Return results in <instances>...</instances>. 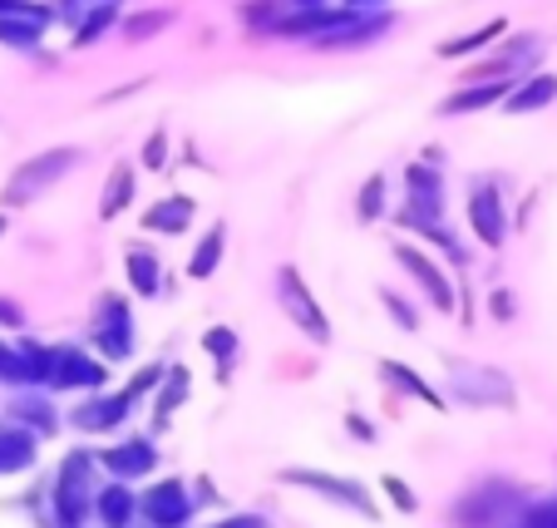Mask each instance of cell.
<instances>
[{
    "label": "cell",
    "instance_id": "6da1fadb",
    "mask_svg": "<svg viewBox=\"0 0 557 528\" xmlns=\"http://www.w3.org/2000/svg\"><path fill=\"white\" fill-rule=\"evenodd\" d=\"M50 508H54V528H85V518L95 514V455L89 450H70L60 459Z\"/></svg>",
    "mask_w": 557,
    "mask_h": 528
},
{
    "label": "cell",
    "instance_id": "7a4b0ae2",
    "mask_svg": "<svg viewBox=\"0 0 557 528\" xmlns=\"http://www.w3.org/2000/svg\"><path fill=\"white\" fill-rule=\"evenodd\" d=\"M85 163V154L79 148H45V154H35V159H25L21 169L11 173V183L0 188V208H25V202H35L40 193H50L60 179H70L74 169Z\"/></svg>",
    "mask_w": 557,
    "mask_h": 528
},
{
    "label": "cell",
    "instance_id": "3957f363",
    "mask_svg": "<svg viewBox=\"0 0 557 528\" xmlns=\"http://www.w3.org/2000/svg\"><path fill=\"white\" fill-rule=\"evenodd\" d=\"M276 302H282V311L292 317V327L301 331L306 341H315V346H331V317L326 307L311 296V286H306V277L296 272L292 262L276 267Z\"/></svg>",
    "mask_w": 557,
    "mask_h": 528
},
{
    "label": "cell",
    "instance_id": "277c9868",
    "mask_svg": "<svg viewBox=\"0 0 557 528\" xmlns=\"http://www.w3.org/2000/svg\"><path fill=\"white\" fill-rule=\"evenodd\" d=\"M282 479H286V484H296V489H306V494H321V499H331V504L350 508V514L370 518V524L380 518V508H375V499H370V489H366V484H356V479H346V475H331V469H306V465H296V469H286Z\"/></svg>",
    "mask_w": 557,
    "mask_h": 528
},
{
    "label": "cell",
    "instance_id": "5b68a950",
    "mask_svg": "<svg viewBox=\"0 0 557 528\" xmlns=\"http://www.w3.org/2000/svg\"><path fill=\"white\" fill-rule=\"evenodd\" d=\"M518 504H523V494H518L513 484L484 479V484L469 489V494L454 504V528H498L508 514H518Z\"/></svg>",
    "mask_w": 557,
    "mask_h": 528
},
{
    "label": "cell",
    "instance_id": "8992f818",
    "mask_svg": "<svg viewBox=\"0 0 557 528\" xmlns=\"http://www.w3.org/2000/svg\"><path fill=\"white\" fill-rule=\"evenodd\" d=\"M95 346L104 360H128L138 346L134 336V307L124 302V292H104L95 307Z\"/></svg>",
    "mask_w": 557,
    "mask_h": 528
},
{
    "label": "cell",
    "instance_id": "52a82bcc",
    "mask_svg": "<svg viewBox=\"0 0 557 528\" xmlns=\"http://www.w3.org/2000/svg\"><path fill=\"white\" fill-rule=\"evenodd\" d=\"M449 385L463 405H494V410H508V405H513V381H508L498 366L449 360Z\"/></svg>",
    "mask_w": 557,
    "mask_h": 528
},
{
    "label": "cell",
    "instance_id": "ba28073f",
    "mask_svg": "<svg viewBox=\"0 0 557 528\" xmlns=\"http://www.w3.org/2000/svg\"><path fill=\"white\" fill-rule=\"evenodd\" d=\"M385 30H389L385 11H336L331 25H321V30L311 35V45H321V50H350V45L380 40Z\"/></svg>",
    "mask_w": 557,
    "mask_h": 528
},
{
    "label": "cell",
    "instance_id": "9c48e42d",
    "mask_svg": "<svg viewBox=\"0 0 557 528\" xmlns=\"http://www.w3.org/2000/svg\"><path fill=\"white\" fill-rule=\"evenodd\" d=\"M109 381V366L99 356H89L85 346H54L50 360V391H99Z\"/></svg>",
    "mask_w": 557,
    "mask_h": 528
},
{
    "label": "cell",
    "instance_id": "30bf717a",
    "mask_svg": "<svg viewBox=\"0 0 557 528\" xmlns=\"http://www.w3.org/2000/svg\"><path fill=\"white\" fill-rule=\"evenodd\" d=\"M138 514L148 528H188L193 524V494L183 479H158L144 499H138Z\"/></svg>",
    "mask_w": 557,
    "mask_h": 528
},
{
    "label": "cell",
    "instance_id": "8fae6325",
    "mask_svg": "<svg viewBox=\"0 0 557 528\" xmlns=\"http://www.w3.org/2000/svg\"><path fill=\"white\" fill-rule=\"evenodd\" d=\"M469 228L473 237L484 247H504L508 237V208H504V193H498V183H473L469 188Z\"/></svg>",
    "mask_w": 557,
    "mask_h": 528
},
{
    "label": "cell",
    "instance_id": "7c38bea8",
    "mask_svg": "<svg viewBox=\"0 0 557 528\" xmlns=\"http://www.w3.org/2000/svg\"><path fill=\"white\" fill-rule=\"evenodd\" d=\"M395 262L405 267V272L414 277V286H420L424 296H430L440 311H454V282L444 277V267L434 262L424 247H414V243H395Z\"/></svg>",
    "mask_w": 557,
    "mask_h": 528
},
{
    "label": "cell",
    "instance_id": "4fadbf2b",
    "mask_svg": "<svg viewBox=\"0 0 557 528\" xmlns=\"http://www.w3.org/2000/svg\"><path fill=\"white\" fill-rule=\"evenodd\" d=\"M405 198H410L405 222H440L444 218V179H440V169H430V163H410V169H405Z\"/></svg>",
    "mask_w": 557,
    "mask_h": 528
},
{
    "label": "cell",
    "instance_id": "5bb4252c",
    "mask_svg": "<svg viewBox=\"0 0 557 528\" xmlns=\"http://www.w3.org/2000/svg\"><path fill=\"white\" fill-rule=\"evenodd\" d=\"M99 465H104L114 479L134 484V479H144L158 469V444L148 440V434H128L124 444H109L104 455H99Z\"/></svg>",
    "mask_w": 557,
    "mask_h": 528
},
{
    "label": "cell",
    "instance_id": "9a60e30c",
    "mask_svg": "<svg viewBox=\"0 0 557 528\" xmlns=\"http://www.w3.org/2000/svg\"><path fill=\"white\" fill-rule=\"evenodd\" d=\"M128 415H134V395L114 391V395H95V401H85L70 420H74V430H85V434H109V430H119Z\"/></svg>",
    "mask_w": 557,
    "mask_h": 528
},
{
    "label": "cell",
    "instance_id": "2e32d148",
    "mask_svg": "<svg viewBox=\"0 0 557 528\" xmlns=\"http://www.w3.org/2000/svg\"><path fill=\"white\" fill-rule=\"evenodd\" d=\"M95 518L104 528H134V518H138V499H134V489L124 484V479H114V484H104L95 494Z\"/></svg>",
    "mask_w": 557,
    "mask_h": 528
},
{
    "label": "cell",
    "instance_id": "e0dca14e",
    "mask_svg": "<svg viewBox=\"0 0 557 528\" xmlns=\"http://www.w3.org/2000/svg\"><path fill=\"white\" fill-rule=\"evenodd\" d=\"M508 79H473L469 89H459V95H449L444 99V114L449 119H459V114H479V109H488V105H504V95H508Z\"/></svg>",
    "mask_w": 557,
    "mask_h": 528
},
{
    "label": "cell",
    "instance_id": "ac0fdd59",
    "mask_svg": "<svg viewBox=\"0 0 557 528\" xmlns=\"http://www.w3.org/2000/svg\"><path fill=\"white\" fill-rule=\"evenodd\" d=\"M188 222H193V198H188V193H173V198H158L153 208L144 212V228H148V233H163V237H178V233H188Z\"/></svg>",
    "mask_w": 557,
    "mask_h": 528
},
{
    "label": "cell",
    "instance_id": "d6986e66",
    "mask_svg": "<svg viewBox=\"0 0 557 528\" xmlns=\"http://www.w3.org/2000/svg\"><path fill=\"white\" fill-rule=\"evenodd\" d=\"M557 99V74H528L523 85H513L504 95V109L508 114H537Z\"/></svg>",
    "mask_w": 557,
    "mask_h": 528
},
{
    "label": "cell",
    "instance_id": "ffe728a7",
    "mask_svg": "<svg viewBox=\"0 0 557 528\" xmlns=\"http://www.w3.org/2000/svg\"><path fill=\"white\" fill-rule=\"evenodd\" d=\"M35 465V434L15 420L0 425V475H25Z\"/></svg>",
    "mask_w": 557,
    "mask_h": 528
},
{
    "label": "cell",
    "instance_id": "44dd1931",
    "mask_svg": "<svg viewBox=\"0 0 557 528\" xmlns=\"http://www.w3.org/2000/svg\"><path fill=\"white\" fill-rule=\"evenodd\" d=\"M188 391H193L188 366H163V381L153 385V420H158V425H169V420H173V410H178V405L188 401Z\"/></svg>",
    "mask_w": 557,
    "mask_h": 528
},
{
    "label": "cell",
    "instance_id": "7402d4cb",
    "mask_svg": "<svg viewBox=\"0 0 557 528\" xmlns=\"http://www.w3.org/2000/svg\"><path fill=\"white\" fill-rule=\"evenodd\" d=\"M380 376H385L395 391H405V395H414L420 405H430V410H444V395L434 391L430 381H424L420 370H410L405 360H380Z\"/></svg>",
    "mask_w": 557,
    "mask_h": 528
},
{
    "label": "cell",
    "instance_id": "603a6c76",
    "mask_svg": "<svg viewBox=\"0 0 557 528\" xmlns=\"http://www.w3.org/2000/svg\"><path fill=\"white\" fill-rule=\"evenodd\" d=\"M124 272H128V286H134L138 296H158V286H163V262H158L148 247H128Z\"/></svg>",
    "mask_w": 557,
    "mask_h": 528
},
{
    "label": "cell",
    "instance_id": "cb8c5ba5",
    "mask_svg": "<svg viewBox=\"0 0 557 528\" xmlns=\"http://www.w3.org/2000/svg\"><path fill=\"white\" fill-rule=\"evenodd\" d=\"M11 420L21 425V430H30L35 440H40V434H54V430H60V415H54V405L40 401V395H21V401L11 405Z\"/></svg>",
    "mask_w": 557,
    "mask_h": 528
},
{
    "label": "cell",
    "instance_id": "d4e9b609",
    "mask_svg": "<svg viewBox=\"0 0 557 528\" xmlns=\"http://www.w3.org/2000/svg\"><path fill=\"white\" fill-rule=\"evenodd\" d=\"M222 247H227V228H222V222H212L208 233H202V243L193 247V257H188V277H193V282H208V277L218 272Z\"/></svg>",
    "mask_w": 557,
    "mask_h": 528
},
{
    "label": "cell",
    "instance_id": "484cf974",
    "mask_svg": "<svg viewBox=\"0 0 557 528\" xmlns=\"http://www.w3.org/2000/svg\"><path fill=\"white\" fill-rule=\"evenodd\" d=\"M128 202H134V169H128V163H114V169H109L104 193H99V218L114 222Z\"/></svg>",
    "mask_w": 557,
    "mask_h": 528
},
{
    "label": "cell",
    "instance_id": "4316f807",
    "mask_svg": "<svg viewBox=\"0 0 557 528\" xmlns=\"http://www.w3.org/2000/svg\"><path fill=\"white\" fill-rule=\"evenodd\" d=\"M202 351L218 360V376L227 381L232 366H237V356H243V336H237L232 327H212V331H202Z\"/></svg>",
    "mask_w": 557,
    "mask_h": 528
},
{
    "label": "cell",
    "instance_id": "83f0119b",
    "mask_svg": "<svg viewBox=\"0 0 557 528\" xmlns=\"http://www.w3.org/2000/svg\"><path fill=\"white\" fill-rule=\"evenodd\" d=\"M45 35V21L35 15H0V45H11V50H35Z\"/></svg>",
    "mask_w": 557,
    "mask_h": 528
},
{
    "label": "cell",
    "instance_id": "f1b7e54d",
    "mask_svg": "<svg viewBox=\"0 0 557 528\" xmlns=\"http://www.w3.org/2000/svg\"><path fill=\"white\" fill-rule=\"evenodd\" d=\"M504 30H508V21H488V25H479V30L459 35V40H444L440 54H444V60H463V54H473V50H484V45H494Z\"/></svg>",
    "mask_w": 557,
    "mask_h": 528
},
{
    "label": "cell",
    "instance_id": "f546056e",
    "mask_svg": "<svg viewBox=\"0 0 557 528\" xmlns=\"http://www.w3.org/2000/svg\"><path fill=\"white\" fill-rule=\"evenodd\" d=\"M21 366H25V385H45L50 381V360H54V346H40V341H21Z\"/></svg>",
    "mask_w": 557,
    "mask_h": 528
},
{
    "label": "cell",
    "instance_id": "4dcf8cb0",
    "mask_svg": "<svg viewBox=\"0 0 557 528\" xmlns=\"http://www.w3.org/2000/svg\"><path fill=\"white\" fill-rule=\"evenodd\" d=\"M119 21V11H114V0H99L95 11L85 15V21H79V30H74V50H85V45H95L99 35L109 30V25Z\"/></svg>",
    "mask_w": 557,
    "mask_h": 528
},
{
    "label": "cell",
    "instance_id": "1f68e13d",
    "mask_svg": "<svg viewBox=\"0 0 557 528\" xmlns=\"http://www.w3.org/2000/svg\"><path fill=\"white\" fill-rule=\"evenodd\" d=\"M385 173H375V179H366V188H360V198H356V212H360V222H380L385 218Z\"/></svg>",
    "mask_w": 557,
    "mask_h": 528
},
{
    "label": "cell",
    "instance_id": "d6a6232c",
    "mask_svg": "<svg viewBox=\"0 0 557 528\" xmlns=\"http://www.w3.org/2000/svg\"><path fill=\"white\" fill-rule=\"evenodd\" d=\"M169 21H173V11H138L124 21V40H148V35H158Z\"/></svg>",
    "mask_w": 557,
    "mask_h": 528
},
{
    "label": "cell",
    "instance_id": "836d02e7",
    "mask_svg": "<svg viewBox=\"0 0 557 528\" xmlns=\"http://www.w3.org/2000/svg\"><path fill=\"white\" fill-rule=\"evenodd\" d=\"M380 307L389 311V321H395L400 331H420V311H414L410 302H405V296L389 292V286H380Z\"/></svg>",
    "mask_w": 557,
    "mask_h": 528
},
{
    "label": "cell",
    "instance_id": "e575fe53",
    "mask_svg": "<svg viewBox=\"0 0 557 528\" xmlns=\"http://www.w3.org/2000/svg\"><path fill=\"white\" fill-rule=\"evenodd\" d=\"M380 489H385V499H389V504H395V508H400V514H414V508H420V499H414V489L405 484L400 475H385V479H380Z\"/></svg>",
    "mask_w": 557,
    "mask_h": 528
},
{
    "label": "cell",
    "instance_id": "d590c367",
    "mask_svg": "<svg viewBox=\"0 0 557 528\" xmlns=\"http://www.w3.org/2000/svg\"><path fill=\"white\" fill-rule=\"evenodd\" d=\"M518 524L523 528H557V499H537V504H528Z\"/></svg>",
    "mask_w": 557,
    "mask_h": 528
},
{
    "label": "cell",
    "instance_id": "8d00e7d4",
    "mask_svg": "<svg viewBox=\"0 0 557 528\" xmlns=\"http://www.w3.org/2000/svg\"><path fill=\"white\" fill-rule=\"evenodd\" d=\"M163 163H169V134L158 128V134H148V144H144V169L163 173Z\"/></svg>",
    "mask_w": 557,
    "mask_h": 528
},
{
    "label": "cell",
    "instance_id": "74e56055",
    "mask_svg": "<svg viewBox=\"0 0 557 528\" xmlns=\"http://www.w3.org/2000/svg\"><path fill=\"white\" fill-rule=\"evenodd\" d=\"M158 381H163V366H148V370H138V376H134V381L124 385V391H128V395H134V401H138V395H148V391H153Z\"/></svg>",
    "mask_w": 557,
    "mask_h": 528
},
{
    "label": "cell",
    "instance_id": "f35d334b",
    "mask_svg": "<svg viewBox=\"0 0 557 528\" xmlns=\"http://www.w3.org/2000/svg\"><path fill=\"white\" fill-rule=\"evenodd\" d=\"M0 327H5V331H25V311H21V302L0 296Z\"/></svg>",
    "mask_w": 557,
    "mask_h": 528
},
{
    "label": "cell",
    "instance_id": "ab89813d",
    "mask_svg": "<svg viewBox=\"0 0 557 528\" xmlns=\"http://www.w3.org/2000/svg\"><path fill=\"white\" fill-rule=\"evenodd\" d=\"M488 311H494V321H513V296L498 286V292L488 296Z\"/></svg>",
    "mask_w": 557,
    "mask_h": 528
},
{
    "label": "cell",
    "instance_id": "60d3db41",
    "mask_svg": "<svg viewBox=\"0 0 557 528\" xmlns=\"http://www.w3.org/2000/svg\"><path fill=\"white\" fill-rule=\"evenodd\" d=\"M208 528H267L257 514H227V518H218V524H208Z\"/></svg>",
    "mask_w": 557,
    "mask_h": 528
},
{
    "label": "cell",
    "instance_id": "b9f144b4",
    "mask_svg": "<svg viewBox=\"0 0 557 528\" xmlns=\"http://www.w3.org/2000/svg\"><path fill=\"white\" fill-rule=\"evenodd\" d=\"M346 430L356 434V440H366V444L375 440V425H370V420H360V415H346Z\"/></svg>",
    "mask_w": 557,
    "mask_h": 528
},
{
    "label": "cell",
    "instance_id": "7bdbcfd3",
    "mask_svg": "<svg viewBox=\"0 0 557 528\" xmlns=\"http://www.w3.org/2000/svg\"><path fill=\"white\" fill-rule=\"evenodd\" d=\"M346 11H380V0H346Z\"/></svg>",
    "mask_w": 557,
    "mask_h": 528
},
{
    "label": "cell",
    "instance_id": "ee69618b",
    "mask_svg": "<svg viewBox=\"0 0 557 528\" xmlns=\"http://www.w3.org/2000/svg\"><path fill=\"white\" fill-rule=\"evenodd\" d=\"M315 5H326V0H296V11H315Z\"/></svg>",
    "mask_w": 557,
    "mask_h": 528
},
{
    "label": "cell",
    "instance_id": "f6af8a7d",
    "mask_svg": "<svg viewBox=\"0 0 557 528\" xmlns=\"http://www.w3.org/2000/svg\"><path fill=\"white\" fill-rule=\"evenodd\" d=\"M0 233H5V212H0Z\"/></svg>",
    "mask_w": 557,
    "mask_h": 528
},
{
    "label": "cell",
    "instance_id": "bcb514c9",
    "mask_svg": "<svg viewBox=\"0 0 557 528\" xmlns=\"http://www.w3.org/2000/svg\"><path fill=\"white\" fill-rule=\"evenodd\" d=\"M0 356H5V346H0Z\"/></svg>",
    "mask_w": 557,
    "mask_h": 528
},
{
    "label": "cell",
    "instance_id": "7dc6e473",
    "mask_svg": "<svg viewBox=\"0 0 557 528\" xmlns=\"http://www.w3.org/2000/svg\"><path fill=\"white\" fill-rule=\"evenodd\" d=\"M518 528H523V524H518Z\"/></svg>",
    "mask_w": 557,
    "mask_h": 528
}]
</instances>
